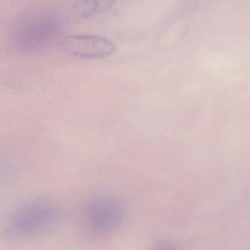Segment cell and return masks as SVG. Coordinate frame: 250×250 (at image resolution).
I'll use <instances>...</instances> for the list:
<instances>
[{"instance_id": "1", "label": "cell", "mask_w": 250, "mask_h": 250, "mask_svg": "<svg viewBox=\"0 0 250 250\" xmlns=\"http://www.w3.org/2000/svg\"><path fill=\"white\" fill-rule=\"evenodd\" d=\"M62 21L53 11L44 8L27 10L14 21L11 43L20 52H36L58 43Z\"/></svg>"}, {"instance_id": "2", "label": "cell", "mask_w": 250, "mask_h": 250, "mask_svg": "<svg viewBox=\"0 0 250 250\" xmlns=\"http://www.w3.org/2000/svg\"><path fill=\"white\" fill-rule=\"evenodd\" d=\"M56 203L48 199L30 200L13 213L6 225V232L17 238H31L47 232L61 219Z\"/></svg>"}, {"instance_id": "3", "label": "cell", "mask_w": 250, "mask_h": 250, "mask_svg": "<svg viewBox=\"0 0 250 250\" xmlns=\"http://www.w3.org/2000/svg\"><path fill=\"white\" fill-rule=\"evenodd\" d=\"M123 216L124 210L119 202L112 197H98L86 207L83 223L87 233L101 236L115 230Z\"/></svg>"}, {"instance_id": "4", "label": "cell", "mask_w": 250, "mask_h": 250, "mask_svg": "<svg viewBox=\"0 0 250 250\" xmlns=\"http://www.w3.org/2000/svg\"><path fill=\"white\" fill-rule=\"evenodd\" d=\"M64 53L83 59H102L116 51L109 39L92 35H69L62 36L58 42Z\"/></svg>"}, {"instance_id": "5", "label": "cell", "mask_w": 250, "mask_h": 250, "mask_svg": "<svg viewBox=\"0 0 250 250\" xmlns=\"http://www.w3.org/2000/svg\"><path fill=\"white\" fill-rule=\"evenodd\" d=\"M115 0H77L71 10V17L76 21L91 18L106 12L113 6Z\"/></svg>"}]
</instances>
